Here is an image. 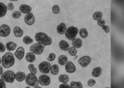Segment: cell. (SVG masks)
I'll return each mask as SVG.
<instances>
[{
  "mask_svg": "<svg viewBox=\"0 0 124 88\" xmlns=\"http://www.w3.org/2000/svg\"><path fill=\"white\" fill-rule=\"evenodd\" d=\"M50 82H51L50 78L48 75L43 74L40 75L38 78V82L40 83V85L43 86H48L50 84Z\"/></svg>",
  "mask_w": 124,
  "mask_h": 88,
  "instance_id": "10",
  "label": "cell"
},
{
  "mask_svg": "<svg viewBox=\"0 0 124 88\" xmlns=\"http://www.w3.org/2000/svg\"><path fill=\"white\" fill-rule=\"evenodd\" d=\"M6 49H7L9 51H14L16 49L17 47V44L16 43L14 42H8L7 44H6Z\"/></svg>",
  "mask_w": 124,
  "mask_h": 88,
  "instance_id": "20",
  "label": "cell"
},
{
  "mask_svg": "<svg viewBox=\"0 0 124 88\" xmlns=\"http://www.w3.org/2000/svg\"><path fill=\"white\" fill-rule=\"evenodd\" d=\"M25 58H26V60L29 63H32L33 62H34V61H36V55H35L33 53H32V52H29V53L26 54Z\"/></svg>",
  "mask_w": 124,
  "mask_h": 88,
  "instance_id": "23",
  "label": "cell"
},
{
  "mask_svg": "<svg viewBox=\"0 0 124 88\" xmlns=\"http://www.w3.org/2000/svg\"><path fill=\"white\" fill-rule=\"evenodd\" d=\"M79 33L80 37L82 38H84V39L88 37V35H89L88 34V31H87V30L86 28H81V29L79 30Z\"/></svg>",
  "mask_w": 124,
  "mask_h": 88,
  "instance_id": "29",
  "label": "cell"
},
{
  "mask_svg": "<svg viewBox=\"0 0 124 88\" xmlns=\"http://www.w3.org/2000/svg\"><path fill=\"white\" fill-rule=\"evenodd\" d=\"M44 48L45 47L43 44H40L39 43H34L30 47V51L35 55H40L43 54Z\"/></svg>",
  "mask_w": 124,
  "mask_h": 88,
  "instance_id": "6",
  "label": "cell"
},
{
  "mask_svg": "<svg viewBox=\"0 0 124 88\" xmlns=\"http://www.w3.org/2000/svg\"><path fill=\"white\" fill-rule=\"evenodd\" d=\"M105 24H106L105 20L101 19L97 21V25H98L99 26H100V27H102V26L105 25Z\"/></svg>",
  "mask_w": 124,
  "mask_h": 88,
  "instance_id": "37",
  "label": "cell"
},
{
  "mask_svg": "<svg viewBox=\"0 0 124 88\" xmlns=\"http://www.w3.org/2000/svg\"><path fill=\"white\" fill-rule=\"evenodd\" d=\"M25 56V49L23 47H19L16 49L14 53V57L19 60H22Z\"/></svg>",
  "mask_w": 124,
  "mask_h": 88,
  "instance_id": "12",
  "label": "cell"
},
{
  "mask_svg": "<svg viewBox=\"0 0 124 88\" xmlns=\"http://www.w3.org/2000/svg\"><path fill=\"white\" fill-rule=\"evenodd\" d=\"M5 51H6V47H5V45L2 42H0V52L1 53H3Z\"/></svg>",
  "mask_w": 124,
  "mask_h": 88,
  "instance_id": "38",
  "label": "cell"
},
{
  "mask_svg": "<svg viewBox=\"0 0 124 88\" xmlns=\"http://www.w3.org/2000/svg\"><path fill=\"white\" fill-rule=\"evenodd\" d=\"M11 16H12V18L14 19H20V17L21 16V13L19 11H14V12L12 13Z\"/></svg>",
  "mask_w": 124,
  "mask_h": 88,
  "instance_id": "33",
  "label": "cell"
},
{
  "mask_svg": "<svg viewBox=\"0 0 124 88\" xmlns=\"http://www.w3.org/2000/svg\"><path fill=\"white\" fill-rule=\"evenodd\" d=\"M92 17H93V19L94 20L98 21V20H99L102 19L103 13H102V12H101V11H96L95 13H94Z\"/></svg>",
  "mask_w": 124,
  "mask_h": 88,
  "instance_id": "28",
  "label": "cell"
},
{
  "mask_svg": "<svg viewBox=\"0 0 124 88\" xmlns=\"http://www.w3.org/2000/svg\"><path fill=\"white\" fill-rule=\"evenodd\" d=\"M102 73V69L101 67H96L92 71V75L94 78H99Z\"/></svg>",
  "mask_w": 124,
  "mask_h": 88,
  "instance_id": "21",
  "label": "cell"
},
{
  "mask_svg": "<svg viewBox=\"0 0 124 88\" xmlns=\"http://www.w3.org/2000/svg\"><path fill=\"white\" fill-rule=\"evenodd\" d=\"M110 88L109 87H106V88Z\"/></svg>",
  "mask_w": 124,
  "mask_h": 88,
  "instance_id": "47",
  "label": "cell"
},
{
  "mask_svg": "<svg viewBox=\"0 0 124 88\" xmlns=\"http://www.w3.org/2000/svg\"><path fill=\"white\" fill-rule=\"evenodd\" d=\"M52 11H53V13L54 14H58L60 13V9L59 6L57 5V4L53 5V7H52Z\"/></svg>",
  "mask_w": 124,
  "mask_h": 88,
  "instance_id": "34",
  "label": "cell"
},
{
  "mask_svg": "<svg viewBox=\"0 0 124 88\" xmlns=\"http://www.w3.org/2000/svg\"><path fill=\"white\" fill-rule=\"evenodd\" d=\"M72 44L74 48H75L76 49H79L82 46V41L81 39L76 38L72 40Z\"/></svg>",
  "mask_w": 124,
  "mask_h": 88,
  "instance_id": "18",
  "label": "cell"
},
{
  "mask_svg": "<svg viewBox=\"0 0 124 88\" xmlns=\"http://www.w3.org/2000/svg\"><path fill=\"white\" fill-rule=\"evenodd\" d=\"M7 12V7L3 2H0V18L4 17Z\"/></svg>",
  "mask_w": 124,
  "mask_h": 88,
  "instance_id": "22",
  "label": "cell"
},
{
  "mask_svg": "<svg viewBox=\"0 0 124 88\" xmlns=\"http://www.w3.org/2000/svg\"><path fill=\"white\" fill-rule=\"evenodd\" d=\"M92 61V59L89 56H84L79 58L78 60V63L82 67V68H86L87 67Z\"/></svg>",
  "mask_w": 124,
  "mask_h": 88,
  "instance_id": "9",
  "label": "cell"
},
{
  "mask_svg": "<svg viewBox=\"0 0 124 88\" xmlns=\"http://www.w3.org/2000/svg\"><path fill=\"white\" fill-rule=\"evenodd\" d=\"M96 80L94 79H89L87 82V85L89 87H93L94 85H95Z\"/></svg>",
  "mask_w": 124,
  "mask_h": 88,
  "instance_id": "36",
  "label": "cell"
},
{
  "mask_svg": "<svg viewBox=\"0 0 124 88\" xmlns=\"http://www.w3.org/2000/svg\"><path fill=\"white\" fill-rule=\"evenodd\" d=\"M25 88H31V87H29V86H28V87H26Z\"/></svg>",
  "mask_w": 124,
  "mask_h": 88,
  "instance_id": "46",
  "label": "cell"
},
{
  "mask_svg": "<svg viewBox=\"0 0 124 88\" xmlns=\"http://www.w3.org/2000/svg\"><path fill=\"white\" fill-rule=\"evenodd\" d=\"M51 64L48 61H42L38 65V69L40 73L47 75L50 72Z\"/></svg>",
  "mask_w": 124,
  "mask_h": 88,
  "instance_id": "7",
  "label": "cell"
},
{
  "mask_svg": "<svg viewBox=\"0 0 124 88\" xmlns=\"http://www.w3.org/2000/svg\"><path fill=\"white\" fill-rule=\"evenodd\" d=\"M11 33V28L9 25L7 24H3L0 25V37L7 38Z\"/></svg>",
  "mask_w": 124,
  "mask_h": 88,
  "instance_id": "8",
  "label": "cell"
},
{
  "mask_svg": "<svg viewBox=\"0 0 124 88\" xmlns=\"http://www.w3.org/2000/svg\"><path fill=\"white\" fill-rule=\"evenodd\" d=\"M3 67L0 66V75H1V74L3 73Z\"/></svg>",
  "mask_w": 124,
  "mask_h": 88,
  "instance_id": "43",
  "label": "cell"
},
{
  "mask_svg": "<svg viewBox=\"0 0 124 88\" xmlns=\"http://www.w3.org/2000/svg\"><path fill=\"white\" fill-rule=\"evenodd\" d=\"M15 63L14 55L11 52H7L1 57V64L3 68L9 69L12 67Z\"/></svg>",
  "mask_w": 124,
  "mask_h": 88,
  "instance_id": "2",
  "label": "cell"
},
{
  "mask_svg": "<svg viewBox=\"0 0 124 88\" xmlns=\"http://www.w3.org/2000/svg\"><path fill=\"white\" fill-rule=\"evenodd\" d=\"M59 47L62 51H67L70 48V44L65 40H61L59 42Z\"/></svg>",
  "mask_w": 124,
  "mask_h": 88,
  "instance_id": "19",
  "label": "cell"
},
{
  "mask_svg": "<svg viewBox=\"0 0 124 88\" xmlns=\"http://www.w3.org/2000/svg\"><path fill=\"white\" fill-rule=\"evenodd\" d=\"M24 21H25V23L27 25H33L35 23V21H36L34 15L32 13L26 14L25 16V17H24Z\"/></svg>",
  "mask_w": 124,
  "mask_h": 88,
  "instance_id": "11",
  "label": "cell"
},
{
  "mask_svg": "<svg viewBox=\"0 0 124 88\" xmlns=\"http://www.w3.org/2000/svg\"><path fill=\"white\" fill-rule=\"evenodd\" d=\"M13 32L14 36L16 38H21L23 35V30L19 26H15L13 29Z\"/></svg>",
  "mask_w": 124,
  "mask_h": 88,
  "instance_id": "17",
  "label": "cell"
},
{
  "mask_svg": "<svg viewBox=\"0 0 124 88\" xmlns=\"http://www.w3.org/2000/svg\"><path fill=\"white\" fill-rule=\"evenodd\" d=\"M28 69H29L31 73L34 74V75H36L37 73V69H36V68L35 67V66L33 63H30L29 64V66H28Z\"/></svg>",
  "mask_w": 124,
  "mask_h": 88,
  "instance_id": "31",
  "label": "cell"
},
{
  "mask_svg": "<svg viewBox=\"0 0 124 88\" xmlns=\"http://www.w3.org/2000/svg\"><path fill=\"white\" fill-rule=\"evenodd\" d=\"M26 77V75L25 73L22 71H19L15 74V80H16L19 82H21L23 80H25Z\"/></svg>",
  "mask_w": 124,
  "mask_h": 88,
  "instance_id": "15",
  "label": "cell"
},
{
  "mask_svg": "<svg viewBox=\"0 0 124 88\" xmlns=\"http://www.w3.org/2000/svg\"><path fill=\"white\" fill-rule=\"evenodd\" d=\"M67 51H68L69 54H70V56H72V57H75V56H77V49H75V48H74L73 47H70V48L68 49V50H67Z\"/></svg>",
  "mask_w": 124,
  "mask_h": 88,
  "instance_id": "32",
  "label": "cell"
},
{
  "mask_svg": "<svg viewBox=\"0 0 124 88\" xmlns=\"http://www.w3.org/2000/svg\"><path fill=\"white\" fill-rule=\"evenodd\" d=\"M67 61H68V59H67V56L65 54L60 55L58 57V63L60 66H65L67 63Z\"/></svg>",
  "mask_w": 124,
  "mask_h": 88,
  "instance_id": "24",
  "label": "cell"
},
{
  "mask_svg": "<svg viewBox=\"0 0 124 88\" xmlns=\"http://www.w3.org/2000/svg\"><path fill=\"white\" fill-rule=\"evenodd\" d=\"M101 28H102V30L105 32L106 33H108V32H110V28H109V26H108V25H106L102 26Z\"/></svg>",
  "mask_w": 124,
  "mask_h": 88,
  "instance_id": "40",
  "label": "cell"
},
{
  "mask_svg": "<svg viewBox=\"0 0 124 88\" xmlns=\"http://www.w3.org/2000/svg\"><path fill=\"white\" fill-rule=\"evenodd\" d=\"M70 88H83L82 83L78 81H72L70 82Z\"/></svg>",
  "mask_w": 124,
  "mask_h": 88,
  "instance_id": "27",
  "label": "cell"
},
{
  "mask_svg": "<svg viewBox=\"0 0 124 88\" xmlns=\"http://www.w3.org/2000/svg\"><path fill=\"white\" fill-rule=\"evenodd\" d=\"M23 42L25 44H31L33 42V39H32L31 37H29L28 35L23 37Z\"/></svg>",
  "mask_w": 124,
  "mask_h": 88,
  "instance_id": "30",
  "label": "cell"
},
{
  "mask_svg": "<svg viewBox=\"0 0 124 88\" xmlns=\"http://www.w3.org/2000/svg\"><path fill=\"white\" fill-rule=\"evenodd\" d=\"M65 69L66 72L68 73H74L76 71V66L72 61H67V63L65 65Z\"/></svg>",
  "mask_w": 124,
  "mask_h": 88,
  "instance_id": "13",
  "label": "cell"
},
{
  "mask_svg": "<svg viewBox=\"0 0 124 88\" xmlns=\"http://www.w3.org/2000/svg\"><path fill=\"white\" fill-rule=\"evenodd\" d=\"M0 88H6V82L1 78H0Z\"/></svg>",
  "mask_w": 124,
  "mask_h": 88,
  "instance_id": "41",
  "label": "cell"
},
{
  "mask_svg": "<svg viewBox=\"0 0 124 88\" xmlns=\"http://www.w3.org/2000/svg\"><path fill=\"white\" fill-rule=\"evenodd\" d=\"M7 10L12 11V10H14V4H13L12 2H9V3L7 4Z\"/></svg>",
  "mask_w": 124,
  "mask_h": 88,
  "instance_id": "39",
  "label": "cell"
},
{
  "mask_svg": "<svg viewBox=\"0 0 124 88\" xmlns=\"http://www.w3.org/2000/svg\"><path fill=\"white\" fill-rule=\"evenodd\" d=\"M1 59L0 58V64H1Z\"/></svg>",
  "mask_w": 124,
  "mask_h": 88,
  "instance_id": "45",
  "label": "cell"
},
{
  "mask_svg": "<svg viewBox=\"0 0 124 88\" xmlns=\"http://www.w3.org/2000/svg\"><path fill=\"white\" fill-rule=\"evenodd\" d=\"M33 88H42L41 87H40V86H36V87H34Z\"/></svg>",
  "mask_w": 124,
  "mask_h": 88,
  "instance_id": "44",
  "label": "cell"
},
{
  "mask_svg": "<svg viewBox=\"0 0 124 88\" xmlns=\"http://www.w3.org/2000/svg\"><path fill=\"white\" fill-rule=\"evenodd\" d=\"M59 71H60V69H59V66H57V64H53V65L51 66V68H50L51 74H53L54 75H56L59 73Z\"/></svg>",
  "mask_w": 124,
  "mask_h": 88,
  "instance_id": "26",
  "label": "cell"
},
{
  "mask_svg": "<svg viewBox=\"0 0 124 88\" xmlns=\"http://www.w3.org/2000/svg\"><path fill=\"white\" fill-rule=\"evenodd\" d=\"M78 32H79V30L77 27L70 26L66 29L65 32V35L67 39H68L69 40H72L75 38H76Z\"/></svg>",
  "mask_w": 124,
  "mask_h": 88,
  "instance_id": "4",
  "label": "cell"
},
{
  "mask_svg": "<svg viewBox=\"0 0 124 88\" xmlns=\"http://www.w3.org/2000/svg\"><path fill=\"white\" fill-rule=\"evenodd\" d=\"M67 29V26L66 24L65 23H60V24H58L57 26V32L60 35H63L65 32V30Z\"/></svg>",
  "mask_w": 124,
  "mask_h": 88,
  "instance_id": "16",
  "label": "cell"
},
{
  "mask_svg": "<svg viewBox=\"0 0 124 88\" xmlns=\"http://www.w3.org/2000/svg\"><path fill=\"white\" fill-rule=\"evenodd\" d=\"M59 88H70V85H68L67 83H63L59 86Z\"/></svg>",
  "mask_w": 124,
  "mask_h": 88,
  "instance_id": "42",
  "label": "cell"
},
{
  "mask_svg": "<svg viewBox=\"0 0 124 88\" xmlns=\"http://www.w3.org/2000/svg\"><path fill=\"white\" fill-rule=\"evenodd\" d=\"M55 58H56V55L55 53H50L48 57V61L50 62L53 61L55 59Z\"/></svg>",
  "mask_w": 124,
  "mask_h": 88,
  "instance_id": "35",
  "label": "cell"
},
{
  "mask_svg": "<svg viewBox=\"0 0 124 88\" xmlns=\"http://www.w3.org/2000/svg\"><path fill=\"white\" fill-rule=\"evenodd\" d=\"M15 73L13 70H6L1 74V78L5 82L7 83H13L15 80Z\"/></svg>",
  "mask_w": 124,
  "mask_h": 88,
  "instance_id": "3",
  "label": "cell"
},
{
  "mask_svg": "<svg viewBox=\"0 0 124 88\" xmlns=\"http://www.w3.org/2000/svg\"><path fill=\"white\" fill-rule=\"evenodd\" d=\"M35 39L37 42V43L43 44L44 47L51 45V44L53 42L52 38L50 37H49L46 33L43 32H37L35 35Z\"/></svg>",
  "mask_w": 124,
  "mask_h": 88,
  "instance_id": "1",
  "label": "cell"
},
{
  "mask_svg": "<svg viewBox=\"0 0 124 88\" xmlns=\"http://www.w3.org/2000/svg\"><path fill=\"white\" fill-rule=\"evenodd\" d=\"M31 10H32V8L31 7V6H29L28 4H21L19 7V11L21 13H23L26 15L30 13Z\"/></svg>",
  "mask_w": 124,
  "mask_h": 88,
  "instance_id": "14",
  "label": "cell"
},
{
  "mask_svg": "<svg viewBox=\"0 0 124 88\" xmlns=\"http://www.w3.org/2000/svg\"><path fill=\"white\" fill-rule=\"evenodd\" d=\"M69 76L67 75H65V74H62L60 75L59 77H58V80L60 82H61L62 84L63 83H67L69 82Z\"/></svg>",
  "mask_w": 124,
  "mask_h": 88,
  "instance_id": "25",
  "label": "cell"
},
{
  "mask_svg": "<svg viewBox=\"0 0 124 88\" xmlns=\"http://www.w3.org/2000/svg\"><path fill=\"white\" fill-rule=\"evenodd\" d=\"M26 85H28L29 87H36L38 86V78L36 77V75L32 74V73H29L26 75V77L25 79Z\"/></svg>",
  "mask_w": 124,
  "mask_h": 88,
  "instance_id": "5",
  "label": "cell"
}]
</instances>
